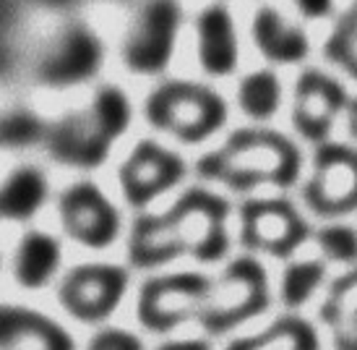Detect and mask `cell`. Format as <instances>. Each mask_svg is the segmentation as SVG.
<instances>
[{"label":"cell","mask_w":357,"mask_h":350,"mask_svg":"<svg viewBox=\"0 0 357 350\" xmlns=\"http://www.w3.org/2000/svg\"><path fill=\"white\" fill-rule=\"evenodd\" d=\"M227 204L208 191H188L165 214L141 217L128 240V261L139 270L190 254L199 261H217L227 251Z\"/></svg>","instance_id":"cell-1"},{"label":"cell","mask_w":357,"mask_h":350,"mask_svg":"<svg viewBox=\"0 0 357 350\" xmlns=\"http://www.w3.org/2000/svg\"><path fill=\"white\" fill-rule=\"evenodd\" d=\"M199 175L232 189H253L258 183L289 186L300 175V152L279 133L240 131L199 162Z\"/></svg>","instance_id":"cell-2"},{"label":"cell","mask_w":357,"mask_h":350,"mask_svg":"<svg viewBox=\"0 0 357 350\" xmlns=\"http://www.w3.org/2000/svg\"><path fill=\"white\" fill-rule=\"evenodd\" d=\"M128 118L130 110L123 92L107 87L94 97L86 110L52 126L47 131V147L52 157H58L66 165H81V168L100 165L112 139L120 136L128 126Z\"/></svg>","instance_id":"cell-3"},{"label":"cell","mask_w":357,"mask_h":350,"mask_svg":"<svg viewBox=\"0 0 357 350\" xmlns=\"http://www.w3.org/2000/svg\"><path fill=\"white\" fill-rule=\"evenodd\" d=\"M225 102L217 92L172 81L151 92L146 100V118L151 126L167 131L185 144H199L225 123Z\"/></svg>","instance_id":"cell-4"},{"label":"cell","mask_w":357,"mask_h":350,"mask_svg":"<svg viewBox=\"0 0 357 350\" xmlns=\"http://www.w3.org/2000/svg\"><path fill=\"white\" fill-rule=\"evenodd\" d=\"M268 306V280L264 267L253 259H235L211 280L206 306L199 324L208 335H225L243 321L258 316Z\"/></svg>","instance_id":"cell-5"},{"label":"cell","mask_w":357,"mask_h":350,"mask_svg":"<svg viewBox=\"0 0 357 350\" xmlns=\"http://www.w3.org/2000/svg\"><path fill=\"white\" fill-rule=\"evenodd\" d=\"M211 280L196 272H178L162 275L144 282L139 293V321L151 332H169L185 324L199 321L206 306Z\"/></svg>","instance_id":"cell-6"},{"label":"cell","mask_w":357,"mask_h":350,"mask_svg":"<svg viewBox=\"0 0 357 350\" xmlns=\"http://www.w3.org/2000/svg\"><path fill=\"white\" fill-rule=\"evenodd\" d=\"M128 291V272L115 264H81L70 270L58 288L60 306L84 324L105 321L115 314Z\"/></svg>","instance_id":"cell-7"},{"label":"cell","mask_w":357,"mask_h":350,"mask_svg":"<svg viewBox=\"0 0 357 350\" xmlns=\"http://www.w3.org/2000/svg\"><path fill=\"white\" fill-rule=\"evenodd\" d=\"M63 231L81 246L105 249L120 233V214L94 183H76L60 196Z\"/></svg>","instance_id":"cell-8"},{"label":"cell","mask_w":357,"mask_h":350,"mask_svg":"<svg viewBox=\"0 0 357 350\" xmlns=\"http://www.w3.org/2000/svg\"><path fill=\"white\" fill-rule=\"evenodd\" d=\"M178 31V6L175 0H149L136 16L126 40V63L136 71L165 68L175 48Z\"/></svg>","instance_id":"cell-9"},{"label":"cell","mask_w":357,"mask_h":350,"mask_svg":"<svg viewBox=\"0 0 357 350\" xmlns=\"http://www.w3.org/2000/svg\"><path fill=\"white\" fill-rule=\"evenodd\" d=\"M307 204L318 214L357 210V154L344 147H321L313 178L305 189Z\"/></svg>","instance_id":"cell-10"},{"label":"cell","mask_w":357,"mask_h":350,"mask_svg":"<svg viewBox=\"0 0 357 350\" xmlns=\"http://www.w3.org/2000/svg\"><path fill=\"white\" fill-rule=\"evenodd\" d=\"M307 238V225L287 201H248L243 207V240L271 256H289Z\"/></svg>","instance_id":"cell-11"},{"label":"cell","mask_w":357,"mask_h":350,"mask_svg":"<svg viewBox=\"0 0 357 350\" xmlns=\"http://www.w3.org/2000/svg\"><path fill=\"white\" fill-rule=\"evenodd\" d=\"M183 160L154 141H141L120 168V186L133 207H144L183 178Z\"/></svg>","instance_id":"cell-12"},{"label":"cell","mask_w":357,"mask_h":350,"mask_svg":"<svg viewBox=\"0 0 357 350\" xmlns=\"http://www.w3.org/2000/svg\"><path fill=\"white\" fill-rule=\"evenodd\" d=\"M0 350H76L63 324L26 306H0Z\"/></svg>","instance_id":"cell-13"},{"label":"cell","mask_w":357,"mask_h":350,"mask_svg":"<svg viewBox=\"0 0 357 350\" xmlns=\"http://www.w3.org/2000/svg\"><path fill=\"white\" fill-rule=\"evenodd\" d=\"M342 105H344V92L337 81L310 71L300 79L295 89V110H292L295 129L305 139L324 141Z\"/></svg>","instance_id":"cell-14"},{"label":"cell","mask_w":357,"mask_h":350,"mask_svg":"<svg viewBox=\"0 0 357 350\" xmlns=\"http://www.w3.org/2000/svg\"><path fill=\"white\" fill-rule=\"evenodd\" d=\"M100 42L84 27L66 31L60 45L42 63V79L50 84H70L86 79L100 66Z\"/></svg>","instance_id":"cell-15"},{"label":"cell","mask_w":357,"mask_h":350,"mask_svg":"<svg viewBox=\"0 0 357 350\" xmlns=\"http://www.w3.org/2000/svg\"><path fill=\"white\" fill-rule=\"evenodd\" d=\"M60 267V243L47 233L31 231L21 238L13 259V277L26 291H40Z\"/></svg>","instance_id":"cell-16"},{"label":"cell","mask_w":357,"mask_h":350,"mask_svg":"<svg viewBox=\"0 0 357 350\" xmlns=\"http://www.w3.org/2000/svg\"><path fill=\"white\" fill-rule=\"evenodd\" d=\"M199 55L208 73H229L238 63V40L227 10L214 6L199 19Z\"/></svg>","instance_id":"cell-17"},{"label":"cell","mask_w":357,"mask_h":350,"mask_svg":"<svg viewBox=\"0 0 357 350\" xmlns=\"http://www.w3.org/2000/svg\"><path fill=\"white\" fill-rule=\"evenodd\" d=\"M47 180L42 170L24 165L0 183V217L3 220H31L47 199Z\"/></svg>","instance_id":"cell-18"},{"label":"cell","mask_w":357,"mask_h":350,"mask_svg":"<svg viewBox=\"0 0 357 350\" xmlns=\"http://www.w3.org/2000/svg\"><path fill=\"white\" fill-rule=\"evenodd\" d=\"M253 40L266 58L279 60V63L300 60L307 52L305 34L277 10L258 13L256 24H253Z\"/></svg>","instance_id":"cell-19"},{"label":"cell","mask_w":357,"mask_h":350,"mask_svg":"<svg viewBox=\"0 0 357 350\" xmlns=\"http://www.w3.org/2000/svg\"><path fill=\"white\" fill-rule=\"evenodd\" d=\"M227 350H318V337L305 319L282 316L261 335L229 342Z\"/></svg>","instance_id":"cell-20"},{"label":"cell","mask_w":357,"mask_h":350,"mask_svg":"<svg viewBox=\"0 0 357 350\" xmlns=\"http://www.w3.org/2000/svg\"><path fill=\"white\" fill-rule=\"evenodd\" d=\"M321 319L331 330L334 340L349 335L357 327V270L347 272L331 285L321 306Z\"/></svg>","instance_id":"cell-21"},{"label":"cell","mask_w":357,"mask_h":350,"mask_svg":"<svg viewBox=\"0 0 357 350\" xmlns=\"http://www.w3.org/2000/svg\"><path fill=\"white\" fill-rule=\"evenodd\" d=\"M240 108L248 112L250 118H271L279 108V81L268 71L250 73L248 79L240 84L238 89Z\"/></svg>","instance_id":"cell-22"},{"label":"cell","mask_w":357,"mask_h":350,"mask_svg":"<svg viewBox=\"0 0 357 350\" xmlns=\"http://www.w3.org/2000/svg\"><path fill=\"white\" fill-rule=\"evenodd\" d=\"M326 275L324 261H298L289 264L284 277H282V300L289 309H300L305 300H310V296L316 293V288L321 285Z\"/></svg>","instance_id":"cell-23"},{"label":"cell","mask_w":357,"mask_h":350,"mask_svg":"<svg viewBox=\"0 0 357 350\" xmlns=\"http://www.w3.org/2000/svg\"><path fill=\"white\" fill-rule=\"evenodd\" d=\"M316 243L326 259L342 261V264L357 261V233L344 225H331V228L318 231Z\"/></svg>","instance_id":"cell-24"},{"label":"cell","mask_w":357,"mask_h":350,"mask_svg":"<svg viewBox=\"0 0 357 350\" xmlns=\"http://www.w3.org/2000/svg\"><path fill=\"white\" fill-rule=\"evenodd\" d=\"M328 52L349 73L357 76V10L352 16H347V21L339 27V31L334 34L331 45H328Z\"/></svg>","instance_id":"cell-25"},{"label":"cell","mask_w":357,"mask_h":350,"mask_svg":"<svg viewBox=\"0 0 357 350\" xmlns=\"http://www.w3.org/2000/svg\"><path fill=\"white\" fill-rule=\"evenodd\" d=\"M86 350H144V342L133 332H126L120 327H105L86 342Z\"/></svg>","instance_id":"cell-26"},{"label":"cell","mask_w":357,"mask_h":350,"mask_svg":"<svg viewBox=\"0 0 357 350\" xmlns=\"http://www.w3.org/2000/svg\"><path fill=\"white\" fill-rule=\"evenodd\" d=\"M34 133H37V123L31 118H13L6 123V139L8 141L24 144V141H29Z\"/></svg>","instance_id":"cell-27"},{"label":"cell","mask_w":357,"mask_h":350,"mask_svg":"<svg viewBox=\"0 0 357 350\" xmlns=\"http://www.w3.org/2000/svg\"><path fill=\"white\" fill-rule=\"evenodd\" d=\"M295 3L305 16H324L331 8V0H295Z\"/></svg>","instance_id":"cell-28"},{"label":"cell","mask_w":357,"mask_h":350,"mask_svg":"<svg viewBox=\"0 0 357 350\" xmlns=\"http://www.w3.org/2000/svg\"><path fill=\"white\" fill-rule=\"evenodd\" d=\"M159 350H208V345L201 340H180V342H167V345H162Z\"/></svg>","instance_id":"cell-29"},{"label":"cell","mask_w":357,"mask_h":350,"mask_svg":"<svg viewBox=\"0 0 357 350\" xmlns=\"http://www.w3.org/2000/svg\"><path fill=\"white\" fill-rule=\"evenodd\" d=\"M334 348H337V350H357V327L349 332V335H344V337L334 340Z\"/></svg>","instance_id":"cell-30"},{"label":"cell","mask_w":357,"mask_h":350,"mask_svg":"<svg viewBox=\"0 0 357 350\" xmlns=\"http://www.w3.org/2000/svg\"><path fill=\"white\" fill-rule=\"evenodd\" d=\"M349 126H352V133H355L357 139V102L352 105V110H349Z\"/></svg>","instance_id":"cell-31"}]
</instances>
